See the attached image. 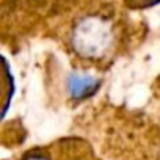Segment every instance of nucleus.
<instances>
[{"mask_svg": "<svg viewBox=\"0 0 160 160\" xmlns=\"http://www.w3.org/2000/svg\"><path fill=\"white\" fill-rule=\"evenodd\" d=\"M121 41V24L110 8H98L75 18L68 33V46L82 61H108Z\"/></svg>", "mask_w": 160, "mask_h": 160, "instance_id": "obj_1", "label": "nucleus"}, {"mask_svg": "<svg viewBox=\"0 0 160 160\" xmlns=\"http://www.w3.org/2000/svg\"><path fill=\"white\" fill-rule=\"evenodd\" d=\"M99 80L88 74H72L68 80V90L72 99H87L94 94Z\"/></svg>", "mask_w": 160, "mask_h": 160, "instance_id": "obj_2", "label": "nucleus"}, {"mask_svg": "<svg viewBox=\"0 0 160 160\" xmlns=\"http://www.w3.org/2000/svg\"><path fill=\"white\" fill-rule=\"evenodd\" d=\"M22 160H53V155L49 149H33L25 154Z\"/></svg>", "mask_w": 160, "mask_h": 160, "instance_id": "obj_3", "label": "nucleus"}, {"mask_svg": "<svg viewBox=\"0 0 160 160\" xmlns=\"http://www.w3.org/2000/svg\"><path fill=\"white\" fill-rule=\"evenodd\" d=\"M127 2L135 8H146V7H152V5L160 3V0H127Z\"/></svg>", "mask_w": 160, "mask_h": 160, "instance_id": "obj_4", "label": "nucleus"}]
</instances>
